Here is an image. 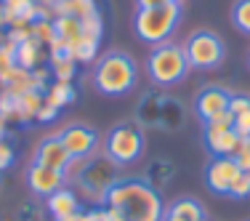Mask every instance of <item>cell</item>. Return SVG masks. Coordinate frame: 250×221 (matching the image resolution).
Listing matches in <instances>:
<instances>
[{
	"label": "cell",
	"mask_w": 250,
	"mask_h": 221,
	"mask_svg": "<svg viewBox=\"0 0 250 221\" xmlns=\"http://www.w3.org/2000/svg\"><path fill=\"white\" fill-rule=\"evenodd\" d=\"M123 213L125 221H163L165 202L144 178H120L106 192V202Z\"/></svg>",
	"instance_id": "6da1fadb"
},
{
	"label": "cell",
	"mask_w": 250,
	"mask_h": 221,
	"mask_svg": "<svg viewBox=\"0 0 250 221\" xmlns=\"http://www.w3.org/2000/svg\"><path fill=\"white\" fill-rule=\"evenodd\" d=\"M91 86L101 96H128L139 86V64L125 51H106L91 64Z\"/></svg>",
	"instance_id": "7a4b0ae2"
},
{
	"label": "cell",
	"mask_w": 250,
	"mask_h": 221,
	"mask_svg": "<svg viewBox=\"0 0 250 221\" xmlns=\"http://www.w3.org/2000/svg\"><path fill=\"white\" fill-rule=\"evenodd\" d=\"M181 19H184L181 3H160V5H152V8H136L133 32L141 43L160 45V43H168L176 35Z\"/></svg>",
	"instance_id": "3957f363"
},
{
	"label": "cell",
	"mask_w": 250,
	"mask_h": 221,
	"mask_svg": "<svg viewBox=\"0 0 250 221\" xmlns=\"http://www.w3.org/2000/svg\"><path fill=\"white\" fill-rule=\"evenodd\" d=\"M117 181H120V168L106 155H93L91 160H85L80 176L69 187L77 192L80 200L88 202V208H96V205H104L106 202V192Z\"/></svg>",
	"instance_id": "277c9868"
},
{
	"label": "cell",
	"mask_w": 250,
	"mask_h": 221,
	"mask_svg": "<svg viewBox=\"0 0 250 221\" xmlns=\"http://www.w3.org/2000/svg\"><path fill=\"white\" fill-rule=\"evenodd\" d=\"M189 72H192V67L184 53V45L173 43V40L152 45L149 56H146V75L157 88H173L187 80Z\"/></svg>",
	"instance_id": "5b68a950"
},
{
	"label": "cell",
	"mask_w": 250,
	"mask_h": 221,
	"mask_svg": "<svg viewBox=\"0 0 250 221\" xmlns=\"http://www.w3.org/2000/svg\"><path fill=\"white\" fill-rule=\"evenodd\" d=\"M144 147H146L144 128H139L136 123H117L104 139V155L117 168L133 165L144 155Z\"/></svg>",
	"instance_id": "8992f818"
},
{
	"label": "cell",
	"mask_w": 250,
	"mask_h": 221,
	"mask_svg": "<svg viewBox=\"0 0 250 221\" xmlns=\"http://www.w3.org/2000/svg\"><path fill=\"white\" fill-rule=\"evenodd\" d=\"M184 53L189 59V67L197 72H210L218 69L226 59V43L221 40V35L213 29H197L184 40Z\"/></svg>",
	"instance_id": "52a82bcc"
},
{
	"label": "cell",
	"mask_w": 250,
	"mask_h": 221,
	"mask_svg": "<svg viewBox=\"0 0 250 221\" xmlns=\"http://www.w3.org/2000/svg\"><path fill=\"white\" fill-rule=\"evenodd\" d=\"M56 136L62 139L64 149L69 152L72 160H91L101 147L99 131L91 128V125H85V123H69L67 128H62Z\"/></svg>",
	"instance_id": "ba28073f"
},
{
	"label": "cell",
	"mask_w": 250,
	"mask_h": 221,
	"mask_svg": "<svg viewBox=\"0 0 250 221\" xmlns=\"http://www.w3.org/2000/svg\"><path fill=\"white\" fill-rule=\"evenodd\" d=\"M229 99L231 93L224 86H205L194 96V115L200 117L202 125L218 123L224 117H229Z\"/></svg>",
	"instance_id": "9c48e42d"
},
{
	"label": "cell",
	"mask_w": 250,
	"mask_h": 221,
	"mask_svg": "<svg viewBox=\"0 0 250 221\" xmlns=\"http://www.w3.org/2000/svg\"><path fill=\"white\" fill-rule=\"evenodd\" d=\"M234 117H224L218 123L205 125L202 131V141H205V149L213 155V157H231L237 152V144H240V136L234 131Z\"/></svg>",
	"instance_id": "30bf717a"
},
{
	"label": "cell",
	"mask_w": 250,
	"mask_h": 221,
	"mask_svg": "<svg viewBox=\"0 0 250 221\" xmlns=\"http://www.w3.org/2000/svg\"><path fill=\"white\" fill-rule=\"evenodd\" d=\"M240 173H245V171H240L234 157H213L205 168V187L216 195H229L231 184L237 181Z\"/></svg>",
	"instance_id": "8fae6325"
},
{
	"label": "cell",
	"mask_w": 250,
	"mask_h": 221,
	"mask_svg": "<svg viewBox=\"0 0 250 221\" xmlns=\"http://www.w3.org/2000/svg\"><path fill=\"white\" fill-rule=\"evenodd\" d=\"M45 211H48V216L53 221H67V219L77 216L80 211H85V208H83V200L77 197L75 189L69 184H64L59 192L45 197Z\"/></svg>",
	"instance_id": "7c38bea8"
},
{
	"label": "cell",
	"mask_w": 250,
	"mask_h": 221,
	"mask_svg": "<svg viewBox=\"0 0 250 221\" xmlns=\"http://www.w3.org/2000/svg\"><path fill=\"white\" fill-rule=\"evenodd\" d=\"M27 184H29V189H32L35 197H51L67 181H64V173L45 168V165H40V163H32L27 168Z\"/></svg>",
	"instance_id": "4fadbf2b"
},
{
	"label": "cell",
	"mask_w": 250,
	"mask_h": 221,
	"mask_svg": "<svg viewBox=\"0 0 250 221\" xmlns=\"http://www.w3.org/2000/svg\"><path fill=\"white\" fill-rule=\"evenodd\" d=\"M32 163H40V165H45V168H53V171L64 173L67 165L72 163V157H69V152L64 149L62 139L53 133V136H45V139L35 147V160Z\"/></svg>",
	"instance_id": "5bb4252c"
},
{
	"label": "cell",
	"mask_w": 250,
	"mask_h": 221,
	"mask_svg": "<svg viewBox=\"0 0 250 221\" xmlns=\"http://www.w3.org/2000/svg\"><path fill=\"white\" fill-rule=\"evenodd\" d=\"M14 56H16V67L27 69V72L40 69L43 62H48V51H45V45L40 43V40H35V38L14 45Z\"/></svg>",
	"instance_id": "9a60e30c"
},
{
	"label": "cell",
	"mask_w": 250,
	"mask_h": 221,
	"mask_svg": "<svg viewBox=\"0 0 250 221\" xmlns=\"http://www.w3.org/2000/svg\"><path fill=\"white\" fill-rule=\"evenodd\" d=\"M0 8L5 14V24H32L40 14V5L35 0H0Z\"/></svg>",
	"instance_id": "2e32d148"
},
{
	"label": "cell",
	"mask_w": 250,
	"mask_h": 221,
	"mask_svg": "<svg viewBox=\"0 0 250 221\" xmlns=\"http://www.w3.org/2000/svg\"><path fill=\"white\" fill-rule=\"evenodd\" d=\"M163 221H205V211L194 197H178L165 208Z\"/></svg>",
	"instance_id": "e0dca14e"
},
{
	"label": "cell",
	"mask_w": 250,
	"mask_h": 221,
	"mask_svg": "<svg viewBox=\"0 0 250 221\" xmlns=\"http://www.w3.org/2000/svg\"><path fill=\"white\" fill-rule=\"evenodd\" d=\"M101 14L99 0H56L53 5V16H72V19H91Z\"/></svg>",
	"instance_id": "ac0fdd59"
},
{
	"label": "cell",
	"mask_w": 250,
	"mask_h": 221,
	"mask_svg": "<svg viewBox=\"0 0 250 221\" xmlns=\"http://www.w3.org/2000/svg\"><path fill=\"white\" fill-rule=\"evenodd\" d=\"M187 120V112H184V104L173 96H163L160 99V123L157 128L165 131H178Z\"/></svg>",
	"instance_id": "d6986e66"
},
{
	"label": "cell",
	"mask_w": 250,
	"mask_h": 221,
	"mask_svg": "<svg viewBox=\"0 0 250 221\" xmlns=\"http://www.w3.org/2000/svg\"><path fill=\"white\" fill-rule=\"evenodd\" d=\"M43 99L53 104L56 110H67L69 104L77 99V88L72 83H64V80H51L43 91Z\"/></svg>",
	"instance_id": "ffe728a7"
},
{
	"label": "cell",
	"mask_w": 250,
	"mask_h": 221,
	"mask_svg": "<svg viewBox=\"0 0 250 221\" xmlns=\"http://www.w3.org/2000/svg\"><path fill=\"white\" fill-rule=\"evenodd\" d=\"M173 176H176V165L170 163L168 157H157V160H152V163L146 165V176H144V181L160 192V189H163L165 184H170V178H173Z\"/></svg>",
	"instance_id": "44dd1931"
},
{
	"label": "cell",
	"mask_w": 250,
	"mask_h": 221,
	"mask_svg": "<svg viewBox=\"0 0 250 221\" xmlns=\"http://www.w3.org/2000/svg\"><path fill=\"white\" fill-rule=\"evenodd\" d=\"M160 93H146L139 101V110H136V123L139 128H154L160 123Z\"/></svg>",
	"instance_id": "7402d4cb"
},
{
	"label": "cell",
	"mask_w": 250,
	"mask_h": 221,
	"mask_svg": "<svg viewBox=\"0 0 250 221\" xmlns=\"http://www.w3.org/2000/svg\"><path fill=\"white\" fill-rule=\"evenodd\" d=\"M40 104H43V93L40 91H32V93H21L19 99H16V123L21 125H29L35 123V117H38V110Z\"/></svg>",
	"instance_id": "603a6c76"
},
{
	"label": "cell",
	"mask_w": 250,
	"mask_h": 221,
	"mask_svg": "<svg viewBox=\"0 0 250 221\" xmlns=\"http://www.w3.org/2000/svg\"><path fill=\"white\" fill-rule=\"evenodd\" d=\"M231 24L250 38V0H237L231 5Z\"/></svg>",
	"instance_id": "cb8c5ba5"
},
{
	"label": "cell",
	"mask_w": 250,
	"mask_h": 221,
	"mask_svg": "<svg viewBox=\"0 0 250 221\" xmlns=\"http://www.w3.org/2000/svg\"><path fill=\"white\" fill-rule=\"evenodd\" d=\"M16 216H19V221H40L43 219V208H40V202L29 200V202H24V205H19Z\"/></svg>",
	"instance_id": "d4e9b609"
},
{
	"label": "cell",
	"mask_w": 250,
	"mask_h": 221,
	"mask_svg": "<svg viewBox=\"0 0 250 221\" xmlns=\"http://www.w3.org/2000/svg\"><path fill=\"white\" fill-rule=\"evenodd\" d=\"M59 115H62V110H56L53 104H48V101L43 99V104H40V110H38V117H35V123H40V125H51V123H56V120H59Z\"/></svg>",
	"instance_id": "484cf974"
},
{
	"label": "cell",
	"mask_w": 250,
	"mask_h": 221,
	"mask_svg": "<svg viewBox=\"0 0 250 221\" xmlns=\"http://www.w3.org/2000/svg\"><path fill=\"white\" fill-rule=\"evenodd\" d=\"M234 157V163L240 165V171H250V139H240V144H237V152L231 155Z\"/></svg>",
	"instance_id": "4316f807"
},
{
	"label": "cell",
	"mask_w": 250,
	"mask_h": 221,
	"mask_svg": "<svg viewBox=\"0 0 250 221\" xmlns=\"http://www.w3.org/2000/svg\"><path fill=\"white\" fill-rule=\"evenodd\" d=\"M229 197H234V200H248L250 197V176L248 173H240V176H237V181L231 184Z\"/></svg>",
	"instance_id": "83f0119b"
},
{
	"label": "cell",
	"mask_w": 250,
	"mask_h": 221,
	"mask_svg": "<svg viewBox=\"0 0 250 221\" xmlns=\"http://www.w3.org/2000/svg\"><path fill=\"white\" fill-rule=\"evenodd\" d=\"M248 110H250V96H245V93H231V99H229V115L237 117V115H242V112H248Z\"/></svg>",
	"instance_id": "f1b7e54d"
},
{
	"label": "cell",
	"mask_w": 250,
	"mask_h": 221,
	"mask_svg": "<svg viewBox=\"0 0 250 221\" xmlns=\"http://www.w3.org/2000/svg\"><path fill=\"white\" fill-rule=\"evenodd\" d=\"M14 160H16L14 147H11L5 139H0V173H3V171H8L11 165H14Z\"/></svg>",
	"instance_id": "f546056e"
},
{
	"label": "cell",
	"mask_w": 250,
	"mask_h": 221,
	"mask_svg": "<svg viewBox=\"0 0 250 221\" xmlns=\"http://www.w3.org/2000/svg\"><path fill=\"white\" fill-rule=\"evenodd\" d=\"M231 125H234V131H237L240 139H250V110L242 112V115H237Z\"/></svg>",
	"instance_id": "4dcf8cb0"
},
{
	"label": "cell",
	"mask_w": 250,
	"mask_h": 221,
	"mask_svg": "<svg viewBox=\"0 0 250 221\" xmlns=\"http://www.w3.org/2000/svg\"><path fill=\"white\" fill-rule=\"evenodd\" d=\"M35 3H38L40 8H48V11H53V5H56V0H35Z\"/></svg>",
	"instance_id": "1f68e13d"
},
{
	"label": "cell",
	"mask_w": 250,
	"mask_h": 221,
	"mask_svg": "<svg viewBox=\"0 0 250 221\" xmlns=\"http://www.w3.org/2000/svg\"><path fill=\"white\" fill-rule=\"evenodd\" d=\"M5 128H8V120H3V117H0V139H5Z\"/></svg>",
	"instance_id": "d6a6232c"
},
{
	"label": "cell",
	"mask_w": 250,
	"mask_h": 221,
	"mask_svg": "<svg viewBox=\"0 0 250 221\" xmlns=\"http://www.w3.org/2000/svg\"><path fill=\"white\" fill-rule=\"evenodd\" d=\"M165 3H184V0H165Z\"/></svg>",
	"instance_id": "836d02e7"
},
{
	"label": "cell",
	"mask_w": 250,
	"mask_h": 221,
	"mask_svg": "<svg viewBox=\"0 0 250 221\" xmlns=\"http://www.w3.org/2000/svg\"><path fill=\"white\" fill-rule=\"evenodd\" d=\"M248 64H250V53H248Z\"/></svg>",
	"instance_id": "e575fe53"
},
{
	"label": "cell",
	"mask_w": 250,
	"mask_h": 221,
	"mask_svg": "<svg viewBox=\"0 0 250 221\" xmlns=\"http://www.w3.org/2000/svg\"><path fill=\"white\" fill-rule=\"evenodd\" d=\"M248 176H250V171H248Z\"/></svg>",
	"instance_id": "d590c367"
}]
</instances>
